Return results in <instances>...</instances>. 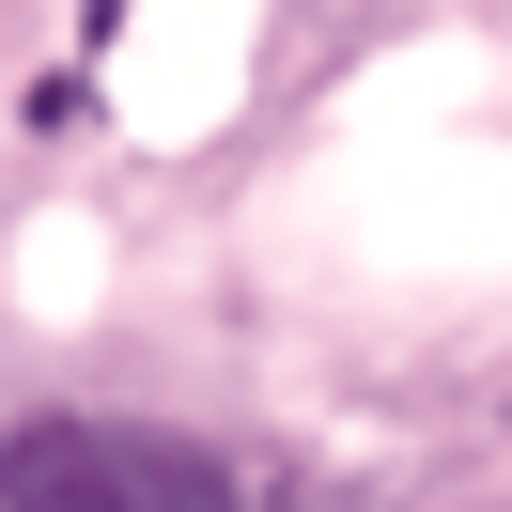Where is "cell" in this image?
I'll list each match as a JSON object with an SVG mask.
<instances>
[{"label":"cell","mask_w":512,"mask_h":512,"mask_svg":"<svg viewBox=\"0 0 512 512\" xmlns=\"http://www.w3.org/2000/svg\"><path fill=\"white\" fill-rule=\"evenodd\" d=\"M0 512H249L218 450L156 419H16L0 435Z\"/></svg>","instance_id":"6da1fadb"},{"label":"cell","mask_w":512,"mask_h":512,"mask_svg":"<svg viewBox=\"0 0 512 512\" xmlns=\"http://www.w3.org/2000/svg\"><path fill=\"white\" fill-rule=\"evenodd\" d=\"M109 16H125V0H94V32H109Z\"/></svg>","instance_id":"7a4b0ae2"}]
</instances>
